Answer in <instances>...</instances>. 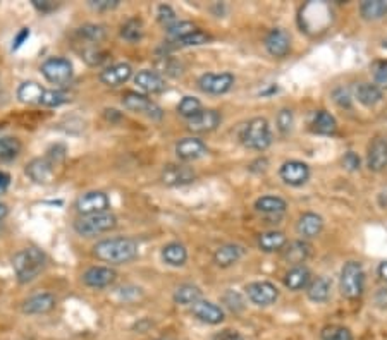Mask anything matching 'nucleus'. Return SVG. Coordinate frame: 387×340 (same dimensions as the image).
Segmentation results:
<instances>
[{
	"mask_svg": "<svg viewBox=\"0 0 387 340\" xmlns=\"http://www.w3.org/2000/svg\"><path fill=\"white\" fill-rule=\"evenodd\" d=\"M67 100H69V95L61 92V90H45L40 105L52 109V107H61L62 104H66Z\"/></svg>",
	"mask_w": 387,
	"mask_h": 340,
	"instance_id": "79ce46f5",
	"label": "nucleus"
},
{
	"mask_svg": "<svg viewBox=\"0 0 387 340\" xmlns=\"http://www.w3.org/2000/svg\"><path fill=\"white\" fill-rule=\"evenodd\" d=\"M220 121H222V117H220L217 110H201L195 117L189 119L188 129L193 133H210L219 128Z\"/></svg>",
	"mask_w": 387,
	"mask_h": 340,
	"instance_id": "f3484780",
	"label": "nucleus"
},
{
	"mask_svg": "<svg viewBox=\"0 0 387 340\" xmlns=\"http://www.w3.org/2000/svg\"><path fill=\"white\" fill-rule=\"evenodd\" d=\"M83 59H85L90 66H100L102 62L107 61V52L98 49V45H90L86 47L85 52H83Z\"/></svg>",
	"mask_w": 387,
	"mask_h": 340,
	"instance_id": "c03bdc74",
	"label": "nucleus"
},
{
	"mask_svg": "<svg viewBox=\"0 0 387 340\" xmlns=\"http://www.w3.org/2000/svg\"><path fill=\"white\" fill-rule=\"evenodd\" d=\"M42 74L52 85L64 86L73 79V64L64 57L47 59L42 64Z\"/></svg>",
	"mask_w": 387,
	"mask_h": 340,
	"instance_id": "0eeeda50",
	"label": "nucleus"
},
{
	"mask_svg": "<svg viewBox=\"0 0 387 340\" xmlns=\"http://www.w3.org/2000/svg\"><path fill=\"white\" fill-rule=\"evenodd\" d=\"M306 296L314 303H326L331 296V282L326 277H318V279L311 280L308 284Z\"/></svg>",
	"mask_w": 387,
	"mask_h": 340,
	"instance_id": "7c9ffc66",
	"label": "nucleus"
},
{
	"mask_svg": "<svg viewBox=\"0 0 387 340\" xmlns=\"http://www.w3.org/2000/svg\"><path fill=\"white\" fill-rule=\"evenodd\" d=\"M286 249H284L282 256L287 263L294 265V267H299L306 262V258L310 256V246L305 243V241H293V243L286 244Z\"/></svg>",
	"mask_w": 387,
	"mask_h": 340,
	"instance_id": "a878e982",
	"label": "nucleus"
},
{
	"mask_svg": "<svg viewBox=\"0 0 387 340\" xmlns=\"http://www.w3.org/2000/svg\"><path fill=\"white\" fill-rule=\"evenodd\" d=\"M279 176L286 184L298 188V186H303L310 179V167L303 162L290 160L280 167Z\"/></svg>",
	"mask_w": 387,
	"mask_h": 340,
	"instance_id": "f8f14e48",
	"label": "nucleus"
},
{
	"mask_svg": "<svg viewBox=\"0 0 387 340\" xmlns=\"http://www.w3.org/2000/svg\"><path fill=\"white\" fill-rule=\"evenodd\" d=\"M121 37L129 43H136L143 38V23L138 18H131L121 26Z\"/></svg>",
	"mask_w": 387,
	"mask_h": 340,
	"instance_id": "4c0bfd02",
	"label": "nucleus"
},
{
	"mask_svg": "<svg viewBox=\"0 0 387 340\" xmlns=\"http://www.w3.org/2000/svg\"><path fill=\"white\" fill-rule=\"evenodd\" d=\"M131 74H133L131 66L124 64V62H119V64H114L107 67L105 71H102L100 81L104 83V85L116 88V86L124 85V83L131 78Z\"/></svg>",
	"mask_w": 387,
	"mask_h": 340,
	"instance_id": "4be33fe9",
	"label": "nucleus"
},
{
	"mask_svg": "<svg viewBox=\"0 0 387 340\" xmlns=\"http://www.w3.org/2000/svg\"><path fill=\"white\" fill-rule=\"evenodd\" d=\"M138 243L129 237H112L95 244L93 255L105 263L124 265L138 256Z\"/></svg>",
	"mask_w": 387,
	"mask_h": 340,
	"instance_id": "f257e3e1",
	"label": "nucleus"
},
{
	"mask_svg": "<svg viewBox=\"0 0 387 340\" xmlns=\"http://www.w3.org/2000/svg\"><path fill=\"white\" fill-rule=\"evenodd\" d=\"M374 81L379 88L387 90V61H379L375 62L372 67Z\"/></svg>",
	"mask_w": 387,
	"mask_h": 340,
	"instance_id": "49530a36",
	"label": "nucleus"
},
{
	"mask_svg": "<svg viewBox=\"0 0 387 340\" xmlns=\"http://www.w3.org/2000/svg\"><path fill=\"white\" fill-rule=\"evenodd\" d=\"M159 69L162 71V73L165 74H171V76H179L183 71H181V64L177 61H174V59L167 57V55H164V57H160L159 61Z\"/></svg>",
	"mask_w": 387,
	"mask_h": 340,
	"instance_id": "de8ad7c7",
	"label": "nucleus"
},
{
	"mask_svg": "<svg viewBox=\"0 0 387 340\" xmlns=\"http://www.w3.org/2000/svg\"><path fill=\"white\" fill-rule=\"evenodd\" d=\"M286 208L287 203L279 196H262L255 201V210L263 215H282Z\"/></svg>",
	"mask_w": 387,
	"mask_h": 340,
	"instance_id": "bb28decb",
	"label": "nucleus"
},
{
	"mask_svg": "<svg viewBox=\"0 0 387 340\" xmlns=\"http://www.w3.org/2000/svg\"><path fill=\"white\" fill-rule=\"evenodd\" d=\"M76 37L80 42H85L86 47L90 45H100L107 37V31L102 25H85L76 30Z\"/></svg>",
	"mask_w": 387,
	"mask_h": 340,
	"instance_id": "cd10ccee",
	"label": "nucleus"
},
{
	"mask_svg": "<svg viewBox=\"0 0 387 340\" xmlns=\"http://www.w3.org/2000/svg\"><path fill=\"white\" fill-rule=\"evenodd\" d=\"M266 49H267V52L272 55V57H275V59L286 57L291 50L290 35H287L284 30H280V28L270 30L266 37Z\"/></svg>",
	"mask_w": 387,
	"mask_h": 340,
	"instance_id": "ddd939ff",
	"label": "nucleus"
},
{
	"mask_svg": "<svg viewBox=\"0 0 387 340\" xmlns=\"http://www.w3.org/2000/svg\"><path fill=\"white\" fill-rule=\"evenodd\" d=\"M212 42V37L208 33H205V31H200V30H195L193 33L186 35L184 38L177 40V45L181 47H198V45H205V43Z\"/></svg>",
	"mask_w": 387,
	"mask_h": 340,
	"instance_id": "a19ab883",
	"label": "nucleus"
},
{
	"mask_svg": "<svg viewBox=\"0 0 387 340\" xmlns=\"http://www.w3.org/2000/svg\"><path fill=\"white\" fill-rule=\"evenodd\" d=\"M234 85V76L229 73L222 74H203L198 79V86L201 92L210 93V95H224L227 93L229 90Z\"/></svg>",
	"mask_w": 387,
	"mask_h": 340,
	"instance_id": "9b49d317",
	"label": "nucleus"
},
{
	"mask_svg": "<svg viewBox=\"0 0 387 340\" xmlns=\"http://www.w3.org/2000/svg\"><path fill=\"white\" fill-rule=\"evenodd\" d=\"M28 37H30V30H28V28H23V30L19 31L18 37H16V40H14L13 50H18L19 47H21L23 43H25V40H28Z\"/></svg>",
	"mask_w": 387,
	"mask_h": 340,
	"instance_id": "4d7b16f0",
	"label": "nucleus"
},
{
	"mask_svg": "<svg viewBox=\"0 0 387 340\" xmlns=\"http://www.w3.org/2000/svg\"><path fill=\"white\" fill-rule=\"evenodd\" d=\"M122 105L128 110H131V112L143 114V116L153 119V121H160L162 116H164V112H162V109L155 102H152L148 97L136 92H126L122 95Z\"/></svg>",
	"mask_w": 387,
	"mask_h": 340,
	"instance_id": "6e6552de",
	"label": "nucleus"
},
{
	"mask_svg": "<svg viewBox=\"0 0 387 340\" xmlns=\"http://www.w3.org/2000/svg\"><path fill=\"white\" fill-rule=\"evenodd\" d=\"M357 100L365 107H374L382 100V90L372 83H362L357 88Z\"/></svg>",
	"mask_w": 387,
	"mask_h": 340,
	"instance_id": "f704fd0d",
	"label": "nucleus"
},
{
	"mask_svg": "<svg viewBox=\"0 0 387 340\" xmlns=\"http://www.w3.org/2000/svg\"><path fill=\"white\" fill-rule=\"evenodd\" d=\"M116 270H112V268L109 267H92L83 274V282H85V286L92 289H105L112 286V284L116 282Z\"/></svg>",
	"mask_w": 387,
	"mask_h": 340,
	"instance_id": "4468645a",
	"label": "nucleus"
},
{
	"mask_svg": "<svg viewBox=\"0 0 387 340\" xmlns=\"http://www.w3.org/2000/svg\"><path fill=\"white\" fill-rule=\"evenodd\" d=\"M196 28L195 25H193V23H189V21H179V23H174L172 26H169L167 28V35H169V38H172V40H181V38H184L186 37V35L189 33H193V31H195Z\"/></svg>",
	"mask_w": 387,
	"mask_h": 340,
	"instance_id": "37998d69",
	"label": "nucleus"
},
{
	"mask_svg": "<svg viewBox=\"0 0 387 340\" xmlns=\"http://www.w3.org/2000/svg\"><path fill=\"white\" fill-rule=\"evenodd\" d=\"M9 186H11V176L0 170V195H4V193L7 191Z\"/></svg>",
	"mask_w": 387,
	"mask_h": 340,
	"instance_id": "13d9d810",
	"label": "nucleus"
},
{
	"mask_svg": "<svg viewBox=\"0 0 387 340\" xmlns=\"http://www.w3.org/2000/svg\"><path fill=\"white\" fill-rule=\"evenodd\" d=\"M66 158V148L62 145H55L45 155L40 158H35L28 164L26 174L31 181L38 184H47L54 179L55 170L59 165L64 162Z\"/></svg>",
	"mask_w": 387,
	"mask_h": 340,
	"instance_id": "f03ea898",
	"label": "nucleus"
},
{
	"mask_svg": "<svg viewBox=\"0 0 387 340\" xmlns=\"http://www.w3.org/2000/svg\"><path fill=\"white\" fill-rule=\"evenodd\" d=\"M21 153V141L14 136L0 138V164H11Z\"/></svg>",
	"mask_w": 387,
	"mask_h": 340,
	"instance_id": "72a5a7b5",
	"label": "nucleus"
},
{
	"mask_svg": "<svg viewBox=\"0 0 387 340\" xmlns=\"http://www.w3.org/2000/svg\"><path fill=\"white\" fill-rule=\"evenodd\" d=\"M110 208V200L105 193L90 191L81 195L76 200V210L81 217L97 215V213H105Z\"/></svg>",
	"mask_w": 387,
	"mask_h": 340,
	"instance_id": "1a4fd4ad",
	"label": "nucleus"
},
{
	"mask_svg": "<svg viewBox=\"0 0 387 340\" xmlns=\"http://www.w3.org/2000/svg\"><path fill=\"white\" fill-rule=\"evenodd\" d=\"M157 19H159L160 25L169 28L176 23V13H174V9L171 6H165V4H162V6H159V9H157Z\"/></svg>",
	"mask_w": 387,
	"mask_h": 340,
	"instance_id": "8fccbe9b",
	"label": "nucleus"
},
{
	"mask_svg": "<svg viewBox=\"0 0 387 340\" xmlns=\"http://www.w3.org/2000/svg\"><path fill=\"white\" fill-rule=\"evenodd\" d=\"M360 157L357 155L355 152H347L345 157H343V165L347 170H351V172H355V170H360Z\"/></svg>",
	"mask_w": 387,
	"mask_h": 340,
	"instance_id": "864d4df0",
	"label": "nucleus"
},
{
	"mask_svg": "<svg viewBox=\"0 0 387 340\" xmlns=\"http://www.w3.org/2000/svg\"><path fill=\"white\" fill-rule=\"evenodd\" d=\"M7 213H9V210H7V207L4 203H0V220H4L7 217Z\"/></svg>",
	"mask_w": 387,
	"mask_h": 340,
	"instance_id": "052dcab7",
	"label": "nucleus"
},
{
	"mask_svg": "<svg viewBox=\"0 0 387 340\" xmlns=\"http://www.w3.org/2000/svg\"><path fill=\"white\" fill-rule=\"evenodd\" d=\"M377 274H379V277H381L382 280H384V282H387V262H382L381 265H379Z\"/></svg>",
	"mask_w": 387,
	"mask_h": 340,
	"instance_id": "bf43d9fd",
	"label": "nucleus"
},
{
	"mask_svg": "<svg viewBox=\"0 0 387 340\" xmlns=\"http://www.w3.org/2000/svg\"><path fill=\"white\" fill-rule=\"evenodd\" d=\"M191 313L195 318H198L200 322L208 323V325H219V323H222L224 318H226L222 308L210 301H203V299H200L198 303L193 304Z\"/></svg>",
	"mask_w": 387,
	"mask_h": 340,
	"instance_id": "dca6fc26",
	"label": "nucleus"
},
{
	"mask_svg": "<svg viewBox=\"0 0 387 340\" xmlns=\"http://www.w3.org/2000/svg\"><path fill=\"white\" fill-rule=\"evenodd\" d=\"M322 340H353L350 328L341 325H327L321 332Z\"/></svg>",
	"mask_w": 387,
	"mask_h": 340,
	"instance_id": "58836bf2",
	"label": "nucleus"
},
{
	"mask_svg": "<svg viewBox=\"0 0 387 340\" xmlns=\"http://www.w3.org/2000/svg\"><path fill=\"white\" fill-rule=\"evenodd\" d=\"M212 340H244L243 335L239 334L238 330H231V328H226V330H220L219 334L214 335Z\"/></svg>",
	"mask_w": 387,
	"mask_h": 340,
	"instance_id": "6e6d98bb",
	"label": "nucleus"
},
{
	"mask_svg": "<svg viewBox=\"0 0 387 340\" xmlns=\"http://www.w3.org/2000/svg\"><path fill=\"white\" fill-rule=\"evenodd\" d=\"M244 291H246L248 299L256 306H270L279 299L278 287L270 282H251Z\"/></svg>",
	"mask_w": 387,
	"mask_h": 340,
	"instance_id": "9d476101",
	"label": "nucleus"
},
{
	"mask_svg": "<svg viewBox=\"0 0 387 340\" xmlns=\"http://www.w3.org/2000/svg\"><path fill=\"white\" fill-rule=\"evenodd\" d=\"M201 299V291L193 284H183L174 292V301L183 306H193Z\"/></svg>",
	"mask_w": 387,
	"mask_h": 340,
	"instance_id": "e433bc0d",
	"label": "nucleus"
},
{
	"mask_svg": "<svg viewBox=\"0 0 387 340\" xmlns=\"http://www.w3.org/2000/svg\"><path fill=\"white\" fill-rule=\"evenodd\" d=\"M134 83H136L138 88L143 90L145 93L157 95L165 90L164 78H162L159 73H155V71H148V69L140 71V73L134 76Z\"/></svg>",
	"mask_w": 387,
	"mask_h": 340,
	"instance_id": "412c9836",
	"label": "nucleus"
},
{
	"mask_svg": "<svg viewBox=\"0 0 387 340\" xmlns=\"http://www.w3.org/2000/svg\"><path fill=\"white\" fill-rule=\"evenodd\" d=\"M31 4H33L35 9L42 14L54 13V11L59 7V4L54 2V0H31Z\"/></svg>",
	"mask_w": 387,
	"mask_h": 340,
	"instance_id": "603ef678",
	"label": "nucleus"
},
{
	"mask_svg": "<svg viewBox=\"0 0 387 340\" xmlns=\"http://www.w3.org/2000/svg\"><path fill=\"white\" fill-rule=\"evenodd\" d=\"M244 255V249L239 244H224V246L217 248L214 253V262L217 267L227 268L238 263Z\"/></svg>",
	"mask_w": 387,
	"mask_h": 340,
	"instance_id": "b1692460",
	"label": "nucleus"
},
{
	"mask_svg": "<svg viewBox=\"0 0 387 340\" xmlns=\"http://www.w3.org/2000/svg\"><path fill=\"white\" fill-rule=\"evenodd\" d=\"M176 155L183 162L198 160V158L207 155V145L198 138H183L176 145Z\"/></svg>",
	"mask_w": 387,
	"mask_h": 340,
	"instance_id": "6ab92c4d",
	"label": "nucleus"
},
{
	"mask_svg": "<svg viewBox=\"0 0 387 340\" xmlns=\"http://www.w3.org/2000/svg\"><path fill=\"white\" fill-rule=\"evenodd\" d=\"M367 167L372 172H382L387 169V140L384 138H375L369 145L367 152Z\"/></svg>",
	"mask_w": 387,
	"mask_h": 340,
	"instance_id": "a211bd4d",
	"label": "nucleus"
},
{
	"mask_svg": "<svg viewBox=\"0 0 387 340\" xmlns=\"http://www.w3.org/2000/svg\"><path fill=\"white\" fill-rule=\"evenodd\" d=\"M195 179V170L186 167V165H167L162 172V181H164L165 186H171V188L191 184Z\"/></svg>",
	"mask_w": 387,
	"mask_h": 340,
	"instance_id": "2eb2a0df",
	"label": "nucleus"
},
{
	"mask_svg": "<svg viewBox=\"0 0 387 340\" xmlns=\"http://www.w3.org/2000/svg\"><path fill=\"white\" fill-rule=\"evenodd\" d=\"M88 6L97 13H107V11H114L119 7V0H90Z\"/></svg>",
	"mask_w": 387,
	"mask_h": 340,
	"instance_id": "3c124183",
	"label": "nucleus"
},
{
	"mask_svg": "<svg viewBox=\"0 0 387 340\" xmlns=\"http://www.w3.org/2000/svg\"><path fill=\"white\" fill-rule=\"evenodd\" d=\"M311 274L306 267L299 265V267H293L290 272H287L286 277H284V286H286L290 291H302V289L308 287L310 284Z\"/></svg>",
	"mask_w": 387,
	"mask_h": 340,
	"instance_id": "393cba45",
	"label": "nucleus"
},
{
	"mask_svg": "<svg viewBox=\"0 0 387 340\" xmlns=\"http://www.w3.org/2000/svg\"><path fill=\"white\" fill-rule=\"evenodd\" d=\"M117 225L116 215L110 212L97 213V215H85L74 222V231L83 237H93L110 232Z\"/></svg>",
	"mask_w": 387,
	"mask_h": 340,
	"instance_id": "423d86ee",
	"label": "nucleus"
},
{
	"mask_svg": "<svg viewBox=\"0 0 387 340\" xmlns=\"http://www.w3.org/2000/svg\"><path fill=\"white\" fill-rule=\"evenodd\" d=\"M362 18L367 21H377L387 16V0H365L360 6Z\"/></svg>",
	"mask_w": 387,
	"mask_h": 340,
	"instance_id": "c9c22d12",
	"label": "nucleus"
},
{
	"mask_svg": "<svg viewBox=\"0 0 387 340\" xmlns=\"http://www.w3.org/2000/svg\"><path fill=\"white\" fill-rule=\"evenodd\" d=\"M339 289L346 299L353 301L358 299L365 291V270L360 262H347L341 268L339 277Z\"/></svg>",
	"mask_w": 387,
	"mask_h": 340,
	"instance_id": "39448f33",
	"label": "nucleus"
},
{
	"mask_svg": "<svg viewBox=\"0 0 387 340\" xmlns=\"http://www.w3.org/2000/svg\"><path fill=\"white\" fill-rule=\"evenodd\" d=\"M311 129L317 134L331 136V134H334L335 129H338V122H335L334 116H331L329 112L318 110V112L314 114V119H311Z\"/></svg>",
	"mask_w": 387,
	"mask_h": 340,
	"instance_id": "c85d7f7f",
	"label": "nucleus"
},
{
	"mask_svg": "<svg viewBox=\"0 0 387 340\" xmlns=\"http://www.w3.org/2000/svg\"><path fill=\"white\" fill-rule=\"evenodd\" d=\"M334 100H335V104H338L339 107H346V109H350V107H351V95L345 88L335 90V92H334Z\"/></svg>",
	"mask_w": 387,
	"mask_h": 340,
	"instance_id": "5fc2aeb1",
	"label": "nucleus"
},
{
	"mask_svg": "<svg viewBox=\"0 0 387 340\" xmlns=\"http://www.w3.org/2000/svg\"><path fill=\"white\" fill-rule=\"evenodd\" d=\"M239 140L246 148L255 150V152H263L272 145V131L268 121L263 117H255L248 121L241 128Z\"/></svg>",
	"mask_w": 387,
	"mask_h": 340,
	"instance_id": "20e7f679",
	"label": "nucleus"
},
{
	"mask_svg": "<svg viewBox=\"0 0 387 340\" xmlns=\"http://www.w3.org/2000/svg\"><path fill=\"white\" fill-rule=\"evenodd\" d=\"M222 303L226 304L232 313H239V311L244 310V299L241 298L239 292L227 291L226 294L222 296Z\"/></svg>",
	"mask_w": 387,
	"mask_h": 340,
	"instance_id": "a18cd8bd",
	"label": "nucleus"
},
{
	"mask_svg": "<svg viewBox=\"0 0 387 340\" xmlns=\"http://www.w3.org/2000/svg\"><path fill=\"white\" fill-rule=\"evenodd\" d=\"M162 260L171 267H183L188 260V251L183 244L171 243L162 249Z\"/></svg>",
	"mask_w": 387,
	"mask_h": 340,
	"instance_id": "473e14b6",
	"label": "nucleus"
},
{
	"mask_svg": "<svg viewBox=\"0 0 387 340\" xmlns=\"http://www.w3.org/2000/svg\"><path fill=\"white\" fill-rule=\"evenodd\" d=\"M55 304V296L50 292H40V294H35L31 298H28L23 303V313L26 315H45L50 313L54 310Z\"/></svg>",
	"mask_w": 387,
	"mask_h": 340,
	"instance_id": "aec40b11",
	"label": "nucleus"
},
{
	"mask_svg": "<svg viewBox=\"0 0 387 340\" xmlns=\"http://www.w3.org/2000/svg\"><path fill=\"white\" fill-rule=\"evenodd\" d=\"M47 256L42 249L38 248H26L21 249L14 255L13 268L14 274L21 284H30L42 274L45 268Z\"/></svg>",
	"mask_w": 387,
	"mask_h": 340,
	"instance_id": "7ed1b4c3",
	"label": "nucleus"
},
{
	"mask_svg": "<svg viewBox=\"0 0 387 340\" xmlns=\"http://www.w3.org/2000/svg\"><path fill=\"white\" fill-rule=\"evenodd\" d=\"M293 110L290 109H282L278 114V128L282 134H287L293 129Z\"/></svg>",
	"mask_w": 387,
	"mask_h": 340,
	"instance_id": "09e8293b",
	"label": "nucleus"
},
{
	"mask_svg": "<svg viewBox=\"0 0 387 340\" xmlns=\"http://www.w3.org/2000/svg\"><path fill=\"white\" fill-rule=\"evenodd\" d=\"M323 229V219L317 213H303L298 219V224H296V232L299 236L305 237V239H311V237H317L322 232Z\"/></svg>",
	"mask_w": 387,
	"mask_h": 340,
	"instance_id": "5701e85b",
	"label": "nucleus"
},
{
	"mask_svg": "<svg viewBox=\"0 0 387 340\" xmlns=\"http://www.w3.org/2000/svg\"><path fill=\"white\" fill-rule=\"evenodd\" d=\"M177 112H179V116L186 117L189 121V119L195 117L196 114L201 112L200 100L195 97H184L183 100L179 102V105H177Z\"/></svg>",
	"mask_w": 387,
	"mask_h": 340,
	"instance_id": "ea45409f",
	"label": "nucleus"
},
{
	"mask_svg": "<svg viewBox=\"0 0 387 340\" xmlns=\"http://www.w3.org/2000/svg\"><path fill=\"white\" fill-rule=\"evenodd\" d=\"M43 93H45V88L35 81L23 83V85L18 88V98L23 102V104H28V105L40 104Z\"/></svg>",
	"mask_w": 387,
	"mask_h": 340,
	"instance_id": "2f4dec72",
	"label": "nucleus"
},
{
	"mask_svg": "<svg viewBox=\"0 0 387 340\" xmlns=\"http://www.w3.org/2000/svg\"><path fill=\"white\" fill-rule=\"evenodd\" d=\"M286 244H287L286 234L279 231L263 232V234H260L258 237V248L266 253L280 251L282 248H286Z\"/></svg>",
	"mask_w": 387,
	"mask_h": 340,
	"instance_id": "c756f323",
	"label": "nucleus"
}]
</instances>
